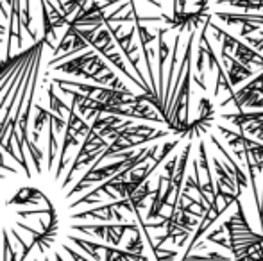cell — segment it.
Masks as SVG:
<instances>
[{
	"instance_id": "obj_7",
	"label": "cell",
	"mask_w": 263,
	"mask_h": 261,
	"mask_svg": "<svg viewBox=\"0 0 263 261\" xmlns=\"http://www.w3.org/2000/svg\"><path fill=\"white\" fill-rule=\"evenodd\" d=\"M231 261H233V259H231Z\"/></svg>"
},
{
	"instance_id": "obj_1",
	"label": "cell",
	"mask_w": 263,
	"mask_h": 261,
	"mask_svg": "<svg viewBox=\"0 0 263 261\" xmlns=\"http://www.w3.org/2000/svg\"><path fill=\"white\" fill-rule=\"evenodd\" d=\"M222 61L226 63V73H228V79H229V83L233 84V88L238 86L243 81L254 77V70L251 68V66L240 63L238 59H235V57L229 56V54H222Z\"/></svg>"
},
{
	"instance_id": "obj_2",
	"label": "cell",
	"mask_w": 263,
	"mask_h": 261,
	"mask_svg": "<svg viewBox=\"0 0 263 261\" xmlns=\"http://www.w3.org/2000/svg\"><path fill=\"white\" fill-rule=\"evenodd\" d=\"M199 165L204 168L206 172V181L208 183H215L213 181V174L210 170V163H208V152H206V143L204 139H199Z\"/></svg>"
},
{
	"instance_id": "obj_4",
	"label": "cell",
	"mask_w": 263,
	"mask_h": 261,
	"mask_svg": "<svg viewBox=\"0 0 263 261\" xmlns=\"http://www.w3.org/2000/svg\"><path fill=\"white\" fill-rule=\"evenodd\" d=\"M143 249H145V245H143L142 233H140V231H135V236L131 238V242H129V244H127V247H125V251H129V252H136V254H143Z\"/></svg>"
},
{
	"instance_id": "obj_5",
	"label": "cell",
	"mask_w": 263,
	"mask_h": 261,
	"mask_svg": "<svg viewBox=\"0 0 263 261\" xmlns=\"http://www.w3.org/2000/svg\"><path fill=\"white\" fill-rule=\"evenodd\" d=\"M153 252H154V258H156V261H174L177 258V249H161V247H156V249H153Z\"/></svg>"
},
{
	"instance_id": "obj_6",
	"label": "cell",
	"mask_w": 263,
	"mask_h": 261,
	"mask_svg": "<svg viewBox=\"0 0 263 261\" xmlns=\"http://www.w3.org/2000/svg\"><path fill=\"white\" fill-rule=\"evenodd\" d=\"M45 118H47V111L40 108V106H36V118H34V131L36 132L42 131L43 124H45Z\"/></svg>"
},
{
	"instance_id": "obj_3",
	"label": "cell",
	"mask_w": 263,
	"mask_h": 261,
	"mask_svg": "<svg viewBox=\"0 0 263 261\" xmlns=\"http://www.w3.org/2000/svg\"><path fill=\"white\" fill-rule=\"evenodd\" d=\"M199 118L202 120H211L213 122L215 118V108H213V102L206 97H201L199 101Z\"/></svg>"
}]
</instances>
